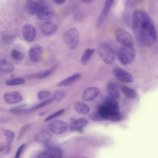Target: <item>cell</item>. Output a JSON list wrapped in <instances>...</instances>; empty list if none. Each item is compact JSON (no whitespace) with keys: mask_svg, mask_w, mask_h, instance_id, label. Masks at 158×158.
Listing matches in <instances>:
<instances>
[{"mask_svg":"<svg viewBox=\"0 0 158 158\" xmlns=\"http://www.w3.org/2000/svg\"><path fill=\"white\" fill-rule=\"evenodd\" d=\"M132 31L139 45L142 47L149 46L157 40V34L151 18L142 10H135L133 14Z\"/></svg>","mask_w":158,"mask_h":158,"instance_id":"obj_1","label":"cell"},{"mask_svg":"<svg viewBox=\"0 0 158 158\" xmlns=\"http://www.w3.org/2000/svg\"><path fill=\"white\" fill-rule=\"evenodd\" d=\"M98 52L101 59L106 64L110 65L113 63L115 58V53L109 44L105 42L101 43L98 46Z\"/></svg>","mask_w":158,"mask_h":158,"instance_id":"obj_2","label":"cell"},{"mask_svg":"<svg viewBox=\"0 0 158 158\" xmlns=\"http://www.w3.org/2000/svg\"><path fill=\"white\" fill-rule=\"evenodd\" d=\"M135 55L133 46H122L118 50V57L120 63L125 65H129L134 61Z\"/></svg>","mask_w":158,"mask_h":158,"instance_id":"obj_3","label":"cell"},{"mask_svg":"<svg viewBox=\"0 0 158 158\" xmlns=\"http://www.w3.org/2000/svg\"><path fill=\"white\" fill-rule=\"evenodd\" d=\"M63 38L68 47L71 50H73L77 47L79 42V31L77 28H72L65 32Z\"/></svg>","mask_w":158,"mask_h":158,"instance_id":"obj_4","label":"cell"},{"mask_svg":"<svg viewBox=\"0 0 158 158\" xmlns=\"http://www.w3.org/2000/svg\"><path fill=\"white\" fill-rule=\"evenodd\" d=\"M116 40L122 46H132L134 41L132 35L127 31L123 29L117 30L115 34Z\"/></svg>","mask_w":158,"mask_h":158,"instance_id":"obj_5","label":"cell"},{"mask_svg":"<svg viewBox=\"0 0 158 158\" xmlns=\"http://www.w3.org/2000/svg\"><path fill=\"white\" fill-rule=\"evenodd\" d=\"M48 127L50 131L55 134H60L68 129V125L65 122L60 120H55L49 123Z\"/></svg>","mask_w":158,"mask_h":158,"instance_id":"obj_6","label":"cell"},{"mask_svg":"<svg viewBox=\"0 0 158 158\" xmlns=\"http://www.w3.org/2000/svg\"><path fill=\"white\" fill-rule=\"evenodd\" d=\"M114 76L118 80L126 83H131L133 81L132 75L129 72L119 67H115L112 70Z\"/></svg>","mask_w":158,"mask_h":158,"instance_id":"obj_7","label":"cell"},{"mask_svg":"<svg viewBox=\"0 0 158 158\" xmlns=\"http://www.w3.org/2000/svg\"><path fill=\"white\" fill-rule=\"evenodd\" d=\"M54 14L53 8L49 6L42 5L40 6L36 15L39 19L45 20L51 18Z\"/></svg>","mask_w":158,"mask_h":158,"instance_id":"obj_8","label":"cell"},{"mask_svg":"<svg viewBox=\"0 0 158 158\" xmlns=\"http://www.w3.org/2000/svg\"><path fill=\"white\" fill-rule=\"evenodd\" d=\"M23 36L27 42H31L35 39L36 31L35 27L29 23L25 24L22 28Z\"/></svg>","mask_w":158,"mask_h":158,"instance_id":"obj_9","label":"cell"},{"mask_svg":"<svg viewBox=\"0 0 158 158\" xmlns=\"http://www.w3.org/2000/svg\"><path fill=\"white\" fill-rule=\"evenodd\" d=\"M62 150L57 147L52 148L40 153L37 158H62Z\"/></svg>","mask_w":158,"mask_h":158,"instance_id":"obj_10","label":"cell"},{"mask_svg":"<svg viewBox=\"0 0 158 158\" xmlns=\"http://www.w3.org/2000/svg\"><path fill=\"white\" fill-rule=\"evenodd\" d=\"M114 2V1L113 0H108L106 1L97 22L96 25L97 27H100L103 23L108 15Z\"/></svg>","mask_w":158,"mask_h":158,"instance_id":"obj_11","label":"cell"},{"mask_svg":"<svg viewBox=\"0 0 158 158\" xmlns=\"http://www.w3.org/2000/svg\"><path fill=\"white\" fill-rule=\"evenodd\" d=\"M42 48L39 45L33 46L29 49L28 52L29 58L34 63L39 62L42 58Z\"/></svg>","mask_w":158,"mask_h":158,"instance_id":"obj_12","label":"cell"},{"mask_svg":"<svg viewBox=\"0 0 158 158\" xmlns=\"http://www.w3.org/2000/svg\"><path fill=\"white\" fill-rule=\"evenodd\" d=\"M42 33L46 35H50L54 34L58 29L57 26L55 23L49 21L42 23L40 26Z\"/></svg>","mask_w":158,"mask_h":158,"instance_id":"obj_13","label":"cell"},{"mask_svg":"<svg viewBox=\"0 0 158 158\" xmlns=\"http://www.w3.org/2000/svg\"><path fill=\"white\" fill-rule=\"evenodd\" d=\"M69 126L70 131L72 132L77 131L85 127L88 124V120L86 118H81L77 119L72 118Z\"/></svg>","mask_w":158,"mask_h":158,"instance_id":"obj_14","label":"cell"},{"mask_svg":"<svg viewBox=\"0 0 158 158\" xmlns=\"http://www.w3.org/2000/svg\"><path fill=\"white\" fill-rule=\"evenodd\" d=\"M3 98L5 102L9 104L18 103L22 100L21 94L16 91L7 93L4 94Z\"/></svg>","mask_w":158,"mask_h":158,"instance_id":"obj_15","label":"cell"},{"mask_svg":"<svg viewBox=\"0 0 158 158\" xmlns=\"http://www.w3.org/2000/svg\"><path fill=\"white\" fill-rule=\"evenodd\" d=\"M99 93V89L96 87H92L86 89L82 95V99L85 101L92 100L95 98Z\"/></svg>","mask_w":158,"mask_h":158,"instance_id":"obj_16","label":"cell"},{"mask_svg":"<svg viewBox=\"0 0 158 158\" xmlns=\"http://www.w3.org/2000/svg\"><path fill=\"white\" fill-rule=\"evenodd\" d=\"M81 74L77 73L62 80L58 82L57 86L58 87H63L70 86L77 81L81 77Z\"/></svg>","mask_w":158,"mask_h":158,"instance_id":"obj_17","label":"cell"},{"mask_svg":"<svg viewBox=\"0 0 158 158\" xmlns=\"http://www.w3.org/2000/svg\"><path fill=\"white\" fill-rule=\"evenodd\" d=\"M103 104L112 112H119V103L114 98L110 96L106 97Z\"/></svg>","mask_w":158,"mask_h":158,"instance_id":"obj_18","label":"cell"},{"mask_svg":"<svg viewBox=\"0 0 158 158\" xmlns=\"http://www.w3.org/2000/svg\"><path fill=\"white\" fill-rule=\"evenodd\" d=\"M75 110L78 113L82 115L88 114L90 111L89 106L84 102L78 101L75 103L74 105Z\"/></svg>","mask_w":158,"mask_h":158,"instance_id":"obj_19","label":"cell"},{"mask_svg":"<svg viewBox=\"0 0 158 158\" xmlns=\"http://www.w3.org/2000/svg\"><path fill=\"white\" fill-rule=\"evenodd\" d=\"M40 6L38 1L34 0H28L26 4V9L27 13L30 15L36 14Z\"/></svg>","mask_w":158,"mask_h":158,"instance_id":"obj_20","label":"cell"},{"mask_svg":"<svg viewBox=\"0 0 158 158\" xmlns=\"http://www.w3.org/2000/svg\"><path fill=\"white\" fill-rule=\"evenodd\" d=\"M3 131L6 140V152L7 154H9L11 151L12 143L15 135L14 132L8 130L4 129Z\"/></svg>","mask_w":158,"mask_h":158,"instance_id":"obj_21","label":"cell"},{"mask_svg":"<svg viewBox=\"0 0 158 158\" xmlns=\"http://www.w3.org/2000/svg\"><path fill=\"white\" fill-rule=\"evenodd\" d=\"M52 137V134L49 131H44L37 134L35 136V139L38 143H43L47 142Z\"/></svg>","mask_w":158,"mask_h":158,"instance_id":"obj_22","label":"cell"},{"mask_svg":"<svg viewBox=\"0 0 158 158\" xmlns=\"http://www.w3.org/2000/svg\"><path fill=\"white\" fill-rule=\"evenodd\" d=\"M106 90L109 96L115 99L118 98L120 93L117 85L114 83L110 82L106 86Z\"/></svg>","mask_w":158,"mask_h":158,"instance_id":"obj_23","label":"cell"},{"mask_svg":"<svg viewBox=\"0 0 158 158\" xmlns=\"http://www.w3.org/2000/svg\"><path fill=\"white\" fill-rule=\"evenodd\" d=\"M55 100L54 96L49 98L48 99L43 101L39 104L26 110L25 114H27L47 105Z\"/></svg>","mask_w":158,"mask_h":158,"instance_id":"obj_24","label":"cell"},{"mask_svg":"<svg viewBox=\"0 0 158 158\" xmlns=\"http://www.w3.org/2000/svg\"><path fill=\"white\" fill-rule=\"evenodd\" d=\"M56 65L50 69L39 72L28 76L27 77L30 79L37 78L41 80L49 76L56 67Z\"/></svg>","mask_w":158,"mask_h":158,"instance_id":"obj_25","label":"cell"},{"mask_svg":"<svg viewBox=\"0 0 158 158\" xmlns=\"http://www.w3.org/2000/svg\"><path fill=\"white\" fill-rule=\"evenodd\" d=\"M95 51V49L88 48L83 52L81 59V63L84 65H86L91 59Z\"/></svg>","mask_w":158,"mask_h":158,"instance_id":"obj_26","label":"cell"},{"mask_svg":"<svg viewBox=\"0 0 158 158\" xmlns=\"http://www.w3.org/2000/svg\"><path fill=\"white\" fill-rule=\"evenodd\" d=\"M122 92L124 96L127 99H133L136 96V93L135 90L132 88L127 86H124L122 89Z\"/></svg>","mask_w":158,"mask_h":158,"instance_id":"obj_27","label":"cell"},{"mask_svg":"<svg viewBox=\"0 0 158 158\" xmlns=\"http://www.w3.org/2000/svg\"><path fill=\"white\" fill-rule=\"evenodd\" d=\"M0 69L5 73H10L13 71L14 67L13 64L6 60L0 61Z\"/></svg>","mask_w":158,"mask_h":158,"instance_id":"obj_28","label":"cell"},{"mask_svg":"<svg viewBox=\"0 0 158 158\" xmlns=\"http://www.w3.org/2000/svg\"><path fill=\"white\" fill-rule=\"evenodd\" d=\"M25 80L21 77H16L7 80L5 84L8 86H14L21 85L25 82Z\"/></svg>","mask_w":158,"mask_h":158,"instance_id":"obj_29","label":"cell"},{"mask_svg":"<svg viewBox=\"0 0 158 158\" xmlns=\"http://www.w3.org/2000/svg\"><path fill=\"white\" fill-rule=\"evenodd\" d=\"M89 118L93 122H100L106 120L98 111L92 112L89 115Z\"/></svg>","mask_w":158,"mask_h":158,"instance_id":"obj_30","label":"cell"},{"mask_svg":"<svg viewBox=\"0 0 158 158\" xmlns=\"http://www.w3.org/2000/svg\"><path fill=\"white\" fill-rule=\"evenodd\" d=\"M51 95V93L49 91L42 90L38 93L37 97L39 101H43L50 98Z\"/></svg>","mask_w":158,"mask_h":158,"instance_id":"obj_31","label":"cell"},{"mask_svg":"<svg viewBox=\"0 0 158 158\" xmlns=\"http://www.w3.org/2000/svg\"><path fill=\"white\" fill-rule=\"evenodd\" d=\"M11 56L12 58L16 60H21L24 57V54L16 49H13L11 52Z\"/></svg>","mask_w":158,"mask_h":158,"instance_id":"obj_32","label":"cell"},{"mask_svg":"<svg viewBox=\"0 0 158 158\" xmlns=\"http://www.w3.org/2000/svg\"><path fill=\"white\" fill-rule=\"evenodd\" d=\"M64 111V109H60L48 116L44 119V121L48 122L53 119L63 114Z\"/></svg>","mask_w":158,"mask_h":158,"instance_id":"obj_33","label":"cell"},{"mask_svg":"<svg viewBox=\"0 0 158 158\" xmlns=\"http://www.w3.org/2000/svg\"><path fill=\"white\" fill-rule=\"evenodd\" d=\"M26 109L18 107L12 108L10 110V112L14 114L22 115L25 114Z\"/></svg>","mask_w":158,"mask_h":158,"instance_id":"obj_34","label":"cell"},{"mask_svg":"<svg viewBox=\"0 0 158 158\" xmlns=\"http://www.w3.org/2000/svg\"><path fill=\"white\" fill-rule=\"evenodd\" d=\"M65 93L62 91H57L55 92L53 96L55 98V100L60 101L63 99L65 96Z\"/></svg>","mask_w":158,"mask_h":158,"instance_id":"obj_35","label":"cell"},{"mask_svg":"<svg viewBox=\"0 0 158 158\" xmlns=\"http://www.w3.org/2000/svg\"><path fill=\"white\" fill-rule=\"evenodd\" d=\"M30 127L31 125L30 124H27L23 126L19 131L18 139H20L24 133L30 128Z\"/></svg>","mask_w":158,"mask_h":158,"instance_id":"obj_36","label":"cell"},{"mask_svg":"<svg viewBox=\"0 0 158 158\" xmlns=\"http://www.w3.org/2000/svg\"><path fill=\"white\" fill-rule=\"evenodd\" d=\"M83 17V15L82 13L80 11H78L75 13L74 16V19L76 21H79L82 19Z\"/></svg>","mask_w":158,"mask_h":158,"instance_id":"obj_37","label":"cell"},{"mask_svg":"<svg viewBox=\"0 0 158 158\" xmlns=\"http://www.w3.org/2000/svg\"><path fill=\"white\" fill-rule=\"evenodd\" d=\"M25 146V144L23 143L19 147L16 151L14 158H19Z\"/></svg>","mask_w":158,"mask_h":158,"instance_id":"obj_38","label":"cell"},{"mask_svg":"<svg viewBox=\"0 0 158 158\" xmlns=\"http://www.w3.org/2000/svg\"><path fill=\"white\" fill-rule=\"evenodd\" d=\"M53 1L56 4L59 5H61L63 4L65 0H54Z\"/></svg>","mask_w":158,"mask_h":158,"instance_id":"obj_39","label":"cell"},{"mask_svg":"<svg viewBox=\"0 0 158 158\" xmlns=\"http://www.w3.org/2000/svg\"><path fill=\"white\" fill-rule=\"evenodd\" d=\"M5 148V146L3 144H0V152H2L3 151Z\"/></svg>","mask_w":158,"mask_h":158,"instance_id":"obj_40","label":"cell"},{"mask_svg":"<svg viewBox=\"0 0 158 158\" xmlns=\"http://www.w3.org/2000/svg\"><path fill=\"white\" fill-rule=\"evenodd\" d=\"M81 1L83 3H89L91 2L92 1L91 0H82Z\"/></svg>","mask_w":158,"mask_h":158,"instance_id":"obj_41","label":"cell"},{"mask_svg":"<svg viewBox=\"0 0 158 158\" xmlns=\"http://www.w3.org/2000/svg\"><path fill=\"white\" fill-rule=\"evenodd\" d=\"M45 113L46 112L45 111L41 112L39 114V115L40 116H43L45 114Z\"/></svg>","mask_w":158,"mask_h":158,"instance_id":"obj_42","label":"cell"},{"mask_svg":"<svg viewBox=\"0 0 158 158\" xmlns=\"http://www.w3.org/2000/svg\"><path fill=\"white\" fill-rule=\"evenodd\" d=\"M77 131H78V132H79L80 133H82L83 132L84 130L83 129H81Z\"/></svg>","mask_w":158,"mask_h":158,"instance_id":"obj_43","label":"cell"},{"mask_svg":"<svg viewBox=\"0 0 158 158\" xmlns=\"http://www.w3.org/2000/svg\"></svg>","mask_w":158,"mask_h":158,"instance_id":"obj_44","label":"cell"}]
</instances>
